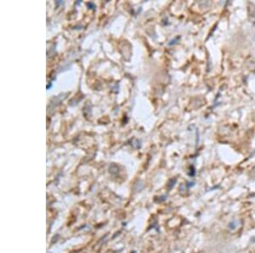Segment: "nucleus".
<instances>
[{
	"label": "nucleus",
	"mask_w": 255,
	"mask_h": 253,
	"mask_svg": "<svg viewBox=\"0 0 255 253\" xmlns=\"http://www.w3.org/2000/svg\"><path fill=\"white\" fill-rule=\"evenodd\" d=\"M247 11H248L249 21L252 23H255V5L252 3L247 4Z\"/></svg>",
	"instance_id": "1"
}]
</instances>
